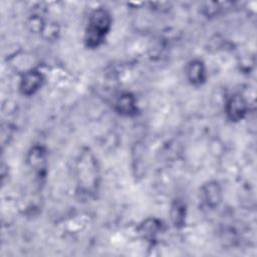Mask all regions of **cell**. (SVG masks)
Masks as SVG:
<instances>
[{
	"label": "cell",
	"instance_id": "3",
	"mask_svg": "<svg viewBox=\"0 0 257 257\" xmlns=\"http://www.w3.org/2000/svg\"><path fill=\"white\" fill-rule=\"evenodd\" d=\"M246 104L244 100L240 97H234L228 102L227 113L231 117V119L237 120L242 118L243 114L245 113Z\"/></svg>",
	"mask_w": 257,
	"mask_h": 257
},
{
	"label": "cell",
	"instance_id": "2",
	"mask_svg": "<svg viewBox=\"0 0 257 257\" xmlns=\"http://www.w3.org/2000/svg\"><path fill=\"white\" fill-rule=\"evenodd\" d=\"M42 82V75L38 71L27 72L21 81V90L25 94L35 92Z\"/></svg>",
	"mask_w": 257,
	"mask_h": 257
},
{
	"label": "cell",
	"instance_id": "5",
	"mask_svg": "<svg viewBox=\"0 0 257 257\" xmlns=\"http://www.w3.org/2000/svg\"><path fill=\"white\" fill-rule=\"evenodd\" d=\"M117 107H118V110L122 113H131L135 110V107H136L135 100L128 94L122 95L117 101Z\"/></svg>",
	"mask_w": 257,
	"mask_h": 257
},
{
	"label": "cell",
	"instance_id": "4",
	"mask_svg": "<svg viewBox=\"0 0 257 257\" xmlns=\"http://www.w3.org/2000/svg\"><path fill=\"white\" fill-rule=\"evenodd\" d=\"M188 75L192 82H201L204 75L203 65L200 61H194L190 64L188 68Z\"/></svg>",
	"mask_w": 257,
	"mask_h": 257
},
{
	"label": "cell",
	"instance_id": "1",
	"mask_svg": "<svg viewBox=\"0 0 257 257\" xmlns=\"http://www.w3.org/2000/svg\"><path fill=\"white\" fill-rule=\"evenodd\" d=\"M110 26L109 14L103 9L92 12L86 31V42L91 47L98 46Z\"/></svg>",
	"mask_w": 257,
	"mask_h": 257
}]
</instances>
